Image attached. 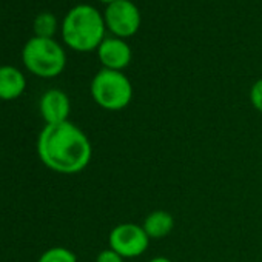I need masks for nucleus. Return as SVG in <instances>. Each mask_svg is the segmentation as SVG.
Returning a JSON list of instances; mask_svg holds the SVG:
<instances>
[{
    "label": "nucleus",
    "mask_w": 262,
    "mask_h": 262,
    "mask_svg": "<svg viewBox=\"0 0 262 262\" xmlns=\"http://www.w3.org/2000/svg\"><path fill=\"white\" fill-rule=\"evenodd\" d=\"M90 93L96 105L106 111H120L126 108L133 99V85L123 71L102 68L90 85Z\"/></svg>",
    "instance_id": "nucleus-4"
},
{
    "label": "nucleus",
    "mask_w": 262,
    "mask_h": 262,
    "mask_svg": "<svg viewBox=\"0 0 262 262\" xmlns=\"http://www.w3.org/2000/svg\"><path fill=\"white\" fill-rule=\"evenodd\" d=\"M106 30L119 39L135 36L141 28V11L131 0H117L108 5L103 13Z\"/></svg>",
    "instance_id": "nucleus-6"
},
{
    "label": "nucleus",
    "mask_w": 262,
    "mask_h": 262,
    "mask_svg": "<svg viewBox=\"0 0 262 262\" xmlns=\"http://www.w3.org/2000/svg\"><path fill=\"white\" fill-rule=\"evenodd\" d=\"M142 228L150 239H164L173 231L174 217L165 210H155L144 219Z\"/></svg>",
    "instance_id": "nucleus-10"
},
{
    "label": "nucleus",
    "mask_w": 262,
    "mask_h": 262,
    "mask_svg": "<svg viewBox=\"0 0 262 262\" xmlns=\"http://www.w3.org/2000/svg\"><path fill=\"white\" fill-rule=\"evenodd\" d=\"M37 156L51 171L77 174L90 165L93 145L85 131L67 120L42 128L37 138Z\"/></svg>",
    "instance_id": "nucleus-1"
},
{
    "label": "nucleus",
    "mask_w": 262,
    "mask_h": 262,
    "mask_svg": "<svg viewBox=\"0 0 262 262\" xmlns=\"http://www.w3.org/2000/svg\"><path fill=\"white\" fill-rule=\"evenodd\" d=\"M96 262H125V259H123L119 253H116L114 250H111V248L108 247V248L102 250V251L97 254Z\"/></svg>",
    "instance_id": "nucleus-14"
},
{
    "label": "nucleus",
    "mask_w": 262,
    "mask_h": 262,
    "mask_svg": "<svg viewBox=\"0 0 262 262\" xmlns=\"http://www.w3.org/2000/svg\"><path fill=\"white\" fill-rule=\"evenodd\" d=\"M59 24L57 17L51 13H40L36 16L33 22V30L34 36L37 37H45V39H54V34L57 33Z\"/></svg>",
    "instance_id": "nucleus-11"
},
{
    "label": "nucleus",
    "mask_w": 262,
    "mask_h": 262,
    "mask_svg": "<svg viewBox=\"0 0 262 262\" xmlns=\"http://www.w3.org/2000/svg\"><path fill=\"white\" fill-rule=\"evenodd\" d=\"M150 241L151 239L147 236L142 225L133 222L117 224L108 234V247L123 259L142 256L147 251Z\"/></svg>",
    "instance_id": "nucleus-5"
},
{
    "label": "nucleus",
    "mask_w": 262,
    "mask_h": 262,
    "mask_svg": "<svg viewBox=\"0 0 262 262\" xmlns=\"http://www.w3.org/2000/svg\"><path fill=\"white\" fill-rule=\"evenodd\" d=\"M27 90L25 74L13 65H0V100H16Z\"/></svg>",
    "instance_id": "nucleus-9"
},
{
    "label": "nucleus",
    "mask_w": 262,
    "mask_h": 262,
    "mask_svg": "<svg viewBox=\"0 0 262 262\" xmlns=\"http://www.w3.org/2000/svg\"><path fill=\"white\" fill-rule=\"evenodd\" d=\"M22 62L33 76L54 79L67 67V53L56 39L33 36L22 48Z\"/></svg>",
    "instance_id": "nucleus-3"
},
{
    "label": "nucleus",
    "mask_w": 262,
    "mask_h": 262,
    "mask_svg": "<svg viewBox=\"0 0 262 262\" xmlns=\"http://www.w3.org/2000/svg\"><path fill=\"white\" fill-rule=\"evenodd\" d=\"M250 102L253 108L262 113V79L256 80L250 88Z\"/></svg>",
    "instance_id": "nucleus-13"
},
{
    "label": "nucleus",
    "mask_w": 262,
    "mask_h": 262,
    "mask_svg": "<svg viewBox=\"0 0 262 262\" xmlns=\"http://www.w3.org/2000/svg\"><path fill=\"white\" fill-rule=\"evenodd\" d=\"M60 33L68 48L77 53L94 51L105 39L106 25L103 14L91 5H76L63 17Z\"/></svg>",
    "instance_id": "nucleus-2"
},
{
    "label": "nucleus",
    "mask_w": 262,
    "mask_h": 262,
    "mask_svg": "<svg viewBox=\"0 0 262 262\" xmlns=\"http://www.w3.org/2000/svg\"><path fill=\"white\" fill-rule=\"evenodd\" d=\"M96 51L102 68L106 70L122 71L131 63V59H133V51H131L129 45L123 39L114 36L105 37Z\"/></svg>",
    "instance_id": "nucleus-8"
},
{
    "label": "nucleus",
    "mask_w": 262,
    "mask_h": 262,
    "mask_svg": "<svg viewBox=\"0 0 262 262\" xmlns=\"http://www.w3.org/2000/svg\"><path fill=\"white\" fill-rule=\"evenodd\" d=\"M39 113L45 120V125H54L70 120L71 100L68 94L59 88H51L40 96Z\"/></svg>",
    "instance_id": "nucleus-7"
},
{
    "label": "nucleus",
    "mask_w": 262,
    "mask_h": 262,
    "mask_svg": "<svg viewBox=\"0 0 262 262\" xmlns=\"http://www.w3.org/2000/svg\"><path fill=\"white\" fill-rule=\"evenodd\" d=\"M37 262H77V257L70 248L51 247L40 254Z\"/></svg>",
    "instance_id": "nucleus-12"
},
{
    "label": "nucleus",
    "mask_w": 262,
    "mask_h": 262,
    "mask_svg": "<svg viewBox=\"0 0 262 262\" xmlns=\"http://www.w3.org/2000/svg\"><path fill=\"white\" fill-rule=\"evenodd\" d=\"M148 262H173V260L170 257H165V256H155Z\"/></svg>",
    "instance_id": "nucleus-15"
},
{
    "label": "nucleus",
    "mask_w": 262,
    "mask_h": 262,
    "mask_svg": "<svg viewBox=\"0 0 262 262\" xmlns=\"http://www.w3.org/2000/svg\"><path fill=\"white\" fill-rule=\"evenodd\" d=\"M99 2H100V4H105V5L108 7V5H111V4L117 2V0H99Z\"/></svg>",
    "instance_id": "nucleus-16"
}]
</instances>
